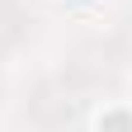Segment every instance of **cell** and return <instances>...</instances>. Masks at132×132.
I'll list each match as a JSON object with an SVG mask.
<instances>
[{
  "label": "cell",
  "instance_id": "1",
  "mask_svg": "<svg viewBox=\"0 0 132 132\" xmlns=\"http://www.w3.org/2000/svg\"><path fill=\"white\" fill-rule=\"evenodd\" d=\"M71 76L80 80V85H104V80L113 76V52H109L104 43L85 47V52H80V61L71 66Z\"/></svg>",
  "mask_w": 132,
  "mask_h": 132
},
{
  "label": "cell",
  "instance_id": "2",
  "mask_svg": "<svg viewBox=\"0 0 132 132\" xmlns=\"http://www.w3.org/2000/svg\"><path fill=\"white\" fill-rule=\"evenodd\" d=\"M28 38V14L19 10V0H0V52H14Z\"/></svg>",
  "mask_w": 132,
  "mask_h": 132
},
{
  "label": "cell",
  "instance_id": "3",
  "mask_svg": "<svg viewBox=\"0 0 132 132\" xmlns=\"http://www.w3.org/2000/svg\"><path fill=\"white\" fill-rule=\"evenodd\" d=\"M33 113H38V123H43V127H66V123L76 118V104H71L66 94H57V90H38Z\"/></svg>",
  "mask_w": 132,
  "mask_h": 132
},
{
  "label": "cell",
  "instance_id": "4",
  "mask_svg": "<svg viewBox=\"0 0 132 132\" xmlns=\"http://www.w3.org/2000/svg\"><path fill=\"white\" fill-rule=\"evenodd\" d=\"M0 99H5V80H0Z\"/></svg>",
  "mask_w": 132,
  "mask_h": 132
}]
</instances>
